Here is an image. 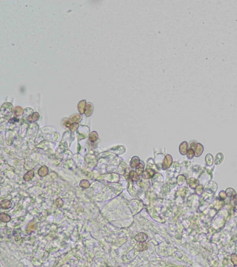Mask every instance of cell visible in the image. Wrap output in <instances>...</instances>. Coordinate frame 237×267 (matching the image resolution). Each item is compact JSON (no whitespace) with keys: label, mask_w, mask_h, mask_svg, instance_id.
<instances>
[{"label":"cell","mask_w":237,"mask_h":267,"mask_svg":"<svg viewBox=\"0 0 237 267\" xmlns=\"http://www.w3.org/2000/svg\"><path fill=\"white\" fill-rule=\"evenodd\" d=\"M148 235L144 233H139L135 236V239L139 243L144 242L147 240Z\"/></svg>","instance_id":"obj_1"},{"label":"cell","mask_w":237,"mask_h":267,"mask_svg":"<svg viewBox=\"0 0 237 267\" xmlns=\"http://www.w3.org/2000/svg\"><path fill=\"white\" fill-rule=\"evenodd\" d=\"M12 206V204L8 200H3L1 202V207L4 209H9Z\"/></svg>","instance_id":"obj_2"},{"label":"cell","mask_w":237,"mask_h":267,"mask_svg":"<svg viewBox=\"0 0 237 267\" xmlns=\"http://www.w3.org/2000/svg\"><path fill=\"white\" fill-rule=\"evenodd\" d=\"M154 174H155V172H154V170H152V169H146V171L142 174V175H143V177L144 178H145L146 176H147L146 179H148L152 177L154 175Z\"/></svg>","instance_id":"obj_3"},{"label":"cell","mask_w":237,"mask_h":267,"mask_svg":"<svg viewBox=\"0 0 237 267\" xmlns=\"http://www.w3.org/2000/svg\"><path fill=\"white\" fill-rule=\"evenodd\" d=\"M0 220H1V221L4 222V223H8L11 220V217L8 214L3 213V214H1L0 215Z\"/></svg>","instance_id":"obj_4"},{"label":"cell","mask_w":237,"mask_h":267,"mask_svg":"<svg viewBox=\"0 0 237 267\" xmlns=\"http://www.w3.org/2000/svg\"><path fill=\"white\" fill-rule=\"evenodd\" d=\"M148 244H147L146 243H145V242H142V243H140L139 244L137 245V250H138L139 251H145V250H146L148 248Z\"/></svg>","instance_id":"obj_5"},{"label":"cell","mask_w":237,"mask_h":267,"mask_svg":"<svg viewBox=\"0 0 237 267\" xmlns=\"http://www.w3.org/2000/svg\"><path fill=\"white\" fill-rule=\"evenodd\" d=\"M223 160V156L221 153H219L215 157V164H219L222 162Z\"/></svg>","instance_id":"obj_6"},{"label":"cell","mask_w":237,"mask_h":267,"mask_svg":"<svg viewBox=\"0 0 237 267\" xmlns=\"http://www.w3.org/2000/svg\"><path fill=\"white\" fill-rule=\"evenodd\" d=\"M139 164V159L137 157H134L132 159L130 166L132 168H136Z\"/></svg>","instance_id":"obj_7"},{"label":"cell","mask_w":237,"mask_h":267,"mask_svg":"<svg viewBox=\"0 0 237 267\" xmlns=\"http://www.w3.org/2000/svg\"><path fill=\"white\" fill-rule=\"evenodd\" d=\"M48 173V169L46 166H43L39 170V175L41 176H45Z\"/></svg>","instance_id":"obj_8"},{"label":"cell","mask_w":237,"mask_h":267,"mask_svg":"<svg viewBox=\"0 0 237 267\" xmlns=\"http://www.w3.org/2000/svg\"><path fill=\"white\" fill-rule=\"evenodd\" d=\"M34 175H35V173H34L33 171H30V172H27L25 175H24V179L26 181H30V180H31L33 177Z\"/></svg>","instance_id":"obj_9"},{"label":"cell","mask_w":237,"mask_h":267,"mask_svg":"<svg viewBox=\"0 0 237 267\" xmlns=\"http://www.w3.org/2000/svg\"><path fill=\"white\" fill-rule=\"evenodd\" d=\"M187 143H183V144H181L180 147V152L183 155H184L186 154L187 152Z\"/></svg>","instance_id":"obj_10"},{"label":"cell","mask_w":237,"mask_h":267,"mask_svg":"<svg viewBox=\"0 0 237 267\" xmlns=\"http://www.w3.org/2000/svg\"><path fill=\"white\" fill-rule=\"evenodd\" d=\"M130 177L134 181H137L139 179V177L138 176V174L137 173H136V172H135L134 171H131V172L130 173Z\"/></svg>","instance_id":"obj_11"},{"label":"cell","mask_w":237,"mask_h":267,"mask_svg":"<svg viewBox=\"0 0 237 267\" xmlns=\"http://www.w3.org/2000/svg\"><path fill=\"white\" fill-rule=\"evenodd\" d=\"M226 193L230 197H234V196L236 195V192H235V191L232 188H228L226 189Z\"/></svg>","instance_id":"obj_12"},{"label":"cell","mask_w":237,"mask_h":267,"mask_svg":"<svg viewBox=\"0 0 237 267\" xmlns=\"http://www.w3.org/2000/svg\"><path fill=\"white\" fill-rule=\"evenodd\" d=\"M136 171H137L136 172L139 175L142 174V172H143L144 171V164L142 163H139V164L137 166L136 168Z\"/></svg>","instance_id":"obj_13"},{"label":"cell","mask_w":237,"mask_h":267,"mask_svg":"<svg viewBox=\"0 0 237 267\" xmlns=\"http://www.w3.org/2000/svg\"><path fill=\"white\" fill-rule=\"evenodd\" d=\"M80 186L81 187L84 188H87L90 186V183L88 182L87 181H86V180H83L80 183Z\"/></svg>","instance_id":"obj_14"},{"label":"cell","mask_w":237,"mask_h":267,"mask_svg":"<svg viewBox=\"0 0 237 267\" xmlns=\"http://www.w3.org/2000/svg\"><path fill=\"white\" fill-rule=\"evenodd\" d=\"M187 157H188V159H192L193 157V156H194V152L192 148H190L188 150V152L187 153Z\"/></svg>","instance_id":"obj_15"},{"label":"cell","mask_w":237,"mask_h":267,"mask_svg":"<svg viewBox=\"0 0 237 267\" xmlns=\"http://www.w3.org/2000/svg\"><path fill=\"white\" fill-rule=\"evenodd\" d=\"M56 206H57V207H61V206H63V205H64V202L61 200V199H58L56 200Z\"/></svg>","instance_id":"obj_16"},{"label":"cell","mask_w":237,"mask_h":267,"mask_svg":"<svg viewBox=\"0 0 237 267\" xmlns=\"http://www.w3.org/2000/svg\"><path fill=\"white\" fill-rule=\"evenodd\" d=\"M225 192H223V191L221 192V193H220V196H221L220 197H221V198H222V199H223H223H225V198L226 197V194H225Z\"/></svg>","instance_id":"obj_17"},{"label":"cell","mask_w":237,"mask_h":267,"mask_svg":"<svg viewBox=\"0 0 237 267\" xmlns=\"http://www.w3.org/2000/svg\"><path fill=\"white\" fill-rule=\"evenodd\" d=\"M234 200L235 201V202L237 203V195H235L234 197Z\"/></svg>","instance_id":"obj_18"},{"label":"cell","mask_w":237,"mask_h":267,"mask_svg":"<svg viewBox=\"0 0 237 267\" xmlns=\"http://www.w3.org/2000/svg\"><path fill=\"white\" fill-rule=\"evenodd\" d=\"M235 210L237 211V203H236V205H235Z\"/></svg>","instance_id":"obj_19"}]
</instances>
